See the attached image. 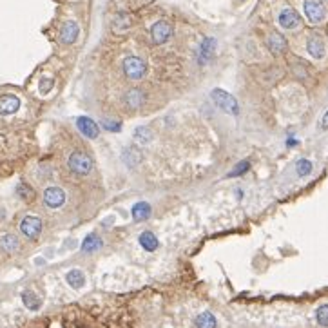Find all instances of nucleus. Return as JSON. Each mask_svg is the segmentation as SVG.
Here are the masks:
<instances>
[{"label": "nucleus", "instance_id": "nucleus-8", "mask_svg": "<svg viewBox=\"0 0 328 328\" xmlns=\"http://www.w3.org/2000/svg\"><path fill=\"white\" fill-rule=\"evenodd\" d=\"M44 203L49 209H58L66 203V192L60 187H48L44 191Z\"/></svg>", "mask_w": 328, "mask_h": 328}, {"label": "nucleus", "instance_id": "nucleus-20", "mask_svg": "<svg viewBox=\"0 0 328 328\" xmlns=\"http://www.w3.org/2000/svg\"><path fill=\"white\" fill-rule=\"evenodd\" d=\"M102 248V239L98 238L96 234H89L87 238L83 239L82 243V250L83 252H96Z\"/></svg>", "mask_w": 328, "mask_h": 328}, {"label": "nucleus", "instance_id": "nucleus-26", "mask_svg": "<svg viewBox=\"0 0 328 328\" xmlns=\"http://www.w3.org/2000/svg\"><path fill=\"white\" fill-rule=\"evenodd\" d=\"M16 192H18V196H20L22 199H26V201H31L33 199V189L29 187L28 183H18V187H16Z\"/></svg>", "mask_w": 328, "mask_h": 328}, {"label": "nucleus", "instance_id": "nucleus-9", "mask_svg": "<svg viewBox=\"0 0 328 328\" xmlns=\"http://www.w3.org/2000/svg\"><path fill=\"white\" fill-rule=\"evenodd\" d=\"M76 127H78V131L82 132L83 136L89 138V140H95V138H98V134H100V127H98V123L93 122V120L87 118V116L76 118Z\"/></svg>", "mask_w": 328, "mask_h": 328}, {"label": "nucleus", "instance_id": "nucleus-30", "mask_svg": "<svg viewBox=\"0 0 328 328\" xmlns=\"http://www.w3.org/2000/svg\"><path fill=\"white\" fill-rule=\"evenodd\" d=\"M248 167H250V164H248L246 160H245V162H241V164H238L232 169V171L229 172V178H234V176H239V174H243V172L248 171Z\"/></svg>", "mask_w": 328, "mask_h": 328}, {"label": "nucleus", "instance_id": "nucleus-21", "mask_svg": "<svg viewBox=\"0 0 328 328\" xmlns=\"http://www.w3.org/2000/svg\"><path fill=\"white\" fill-rule=\"evenodd\" d=\"M214 48H216V40L214 38H205L203 44H201V49H199V62L205 64L209 58L214 53Z\"/></svg>", "mask_w": 328, "mask_h": 328}, {"label": "nucleus", "instance_id": "nucleus-19", "mask_svg": "<svg viewBox=\"0 0 328 328\" xmlns=\"http://www.w3.org/2000/svg\"><path fill=\"white\" fill-rule=\"evenodd\" d=\"M150 212H152V209H150L149 203L140 201V203L132 207V218L136 219V221H144V219H147L150 216Z\"/></svg>", "mask_w": 328, "mask_h": 328}, {"label": "nucleus", "instance_id": "nucleus-28", "mask_svg": "<svg viewBox=\"0 0 328 328\" xmlns=\"http://www.w3.org/2000/svg\"><path fill=\"white\" fill-rule=\"evenodd\" d=\"M102 127L105 131H111V132H118V131H122V122L107 118V120H102Z\"/></svg>", "mask_w": 328, "mask_h": 328}, {"label": "nucleus", "instance_id": "nucleus-7", "mask_svg": "<svg viewBox=\"0 0 328 328\" xmlns=\"http://www.w3.org/2000/svg\"><path fill=\"white\" fill-rule=\"evenodd\" d=\"M20 232L29 239H36L42 232V219L36 216H26L20 221Z\"/></svg>", "mask_w": 328, "mask_h": 328}, {"label": "nucleus", "instance_id": "nucleus-23", "mask_svg": "<svg viewBox=\"0 0 328 328\" xmlns=\"http://www.w3.org/2000/svg\"><path fill=\"white\" fill-rule=\"evenodd\" d=\"M216 317L211 314V312H201V314L196 317V327L198 328H216Z\"/></svg>", "mask_w": 328, "mask_h": 328}, {"label": "nucleus", "instance_id": "nucleus-13", "mask_svg": "<svg viewBox=\"0 0 328 328\" xmlns=\"http://www.w3.org/2000/svg\"><path fill=\"white\" fill-rule=\"evenodd\" d=\"M267 46H268V49L272 51L274 55H281V53L287 49V40H285V36H283V34L272 33L270 36H268Z\"/></svg>", "mask_w": 328, "mask_h": 328}, {"label": "nucleus", "instance_id": "nucleus-24", "mask_svg": "<svg viewBox=\"0 0 328 328\" xmlns=\"http://www.w3.org/2000/svg\"><path fill=\"white\" fill-rule=\"evenodd\" d=\"M134 140H136L138 144H142V145H147L152 142V131L149 129V127H136L134 129Z\"/></svg>", "mask_w": 328, "mask_h": 328}, {"label": "nucleus", "instance_id": "nucleus-3", "mask_svg": "<svg viewBox=\"0 0 328 328\" xmlns=\"http://www.w3.org/2000/svg\"><path fill=\"white\" fill-rule=\"evenodd\" d=\"M303 11H305L310 24H321L327 18V6H325L323 0H305Z\"/></svg>", "mask_w": 328, "mask_h": 328}, {"label": "nucleus", "instance_id": "nucleus-27", "mask_svg": "<svg viewBox=\"0 0 328 328\" xmlns=\"http://www.w3.org/2000/svg\"><path fill=\"white\" fill-rule=\"evenodd\" d=\"M315 319H317V323H319L321 327L328 328V305H321V307L317 308V312H315Z\"/></svg>", "mask_w": 328, "mask_h": 328}, {"label": "nucleus", "instance_id": "nucleus-18", "mask_svg": "<svg viewBox=\"0 0 328 328\" xmlns=\"http://www.w3.org/2000/svg\"><path fill=\"white\" fill-rule=\"evenodd\" d=\"M18 246H20V241L13 234H4L0 238V248L4 252H15V250H18Z\"/></svg>", "mask_w": 328, "mask_h": 328}, {"label": "nucleus", "instance_id": "nucleus-1", "mask_svg": "<svg viewBox=\"0 0 328 328\" xmlns=\"http://www.w3.org/2000/svg\"><path fill=\"white\" fill-rule=\"evenodd\" d=\"M211 98H212V102L216 103L223 113L230 115V116H238L239 115L238 100H236L230 93H227V91H223V89H212Z\"/></svg>", "mask_w": 328, "mask_h": 328}, {"label": "nucleus", "instance_id": "nucleus-17", "mask_svg": "<svg viewBox=\"0 0 328 328\" xmlns=\"http://www.w3.org/2000/svg\"><path fill=\"white\" fill-rule=\"evenodd\" d=\"M138 241H140V245L144 246L147 252H152V250H156L158 248V238L150 232V230H145V232L140 234Z\"/></svg>", "mask_w": 328, "mask_h": 328}, {"label": "nucleus", "instance_id": "nucleus-10", "mask_svg": "<svg viewBox=\"0 0 328 328\" xmlns=\"http://www.w3.org/2000/svg\"><path fill=\"white\" fill-rule=\"evenodd\" d=\"M78 34H80V28H78V24L75 20L64 22V26L60 29V42L66 44V46H71V44L76 42Z\"/></svg>", "mask_w": 328, "mask_h": 328}, {"label": "nucleus", "instance_id": "nucleus-14", "mask_svg": "<svg viewBox=\"0 0 328 328\" xmlns=\"http://www.w3.org/2000/svg\"><path fill=\"white\" fill-rule=\"evenodd\" d=\"M145 102V95L142 89H129L127 91V95H125V103L129 105L131 109H138V107H142Z\"/></svg>", "mask_w": 328, "mask_h": 328}, {"label": "nucleus", "instance_id": "nucleus-2", "mask_svg": "<svg viewBox=\"0 0 328 328\" xmlns=\"http://www.w3.org/2000/svg\"><path fill=\"white\" fill-rule=\"evenodd\" d=\"M69 169L78 174V176H85L93 171V160H91L89 154H85L82 150H75L71 156H69Z\"/></svg>", "mask_w": 328, "mask_h": 328}, {"label": "nucleus", "instance_id": "nucleus-12", "mask_svg": "<svg viewBox=\"0 0 328 328\" xmlns=\"http://www.w3.org/2000/svg\"><path fill=\"white\" fill-rule=\"evenodd\" d=\"M18 109H20V100H18L15 95L0 96V115H2V116L15 115Z\"/></svg>", "mask_w": 328, "mask_h": 328}, {"label": "nucleus", "instance_id": "nucleus-31", "mask_svg": "<svg viewBox=\"0 0 328 328\" xmlns=\"http://www.w3.org/2000/svg\"><path fill=\"white\" fill-rule=\"evenodd\" d=\"M321 127L323 129H328V111L325 113V116H323V120H321Z\"/></svg>", "mask_w": 328, "mask_h": 328}, {"label": "nucleus", "instance_id": "nucleus-4", "mask_svg": "<svg viewBox=\"0 0 328 328\" xmlns=\"http://www.w3.org/2000/svg\"><path fill=\"white\" fill-rule=\"evenodd\" d=\"M123 73L129 80H142L147 75V64L138 56H127L123 60Z\"/></svg>", "mask_w": 328, "mask_h": 328}, {"label": "nucleus", "instance_id": "nucleus-15", "mask_svg": "<svg viewBox=\"0 0 328 328\" xmlns=\"http://www.w3.org/2000/svg\"><path fill=\"white\" fill-rule=\"evenodd\" d=\"M122 160L129 169H132V167H136V165L142 162V154H140V150H138L136 147H127V149L123 150Z\"/></svg>", "mask_w": 328, "mask_h": 328}, {"label": "nucleus", "instance_id": "nucleus-22", "mask_svg": "<svg viewBox=\"0 0 328 328\" xmlns=\"http://www.w3.org/2000/svg\"><path fill=\"white\" fill-rule=\"evenodd\" d=\"M22 301H24V305H26L29 310H38V308L42 307V299L34 294V292H31V290L22 292Z\"/></svg>", "mask_w": 328, "mask_h": 328}, {"label": "nucleus", "instance_id": "nucleus-25", "mask_svg": "<svg viewBox=\"0 0 328 328\" xmlns=\"http://www.w3.org/2000/svg\"><path fill=\"white\" fill-rule=\"evenodd\" d=\"M295 172H297V176L299 178H305V176H308L310 172H312V162L310 160H299L297 164H295Z\"/></svg>", "mask_w": 328, "mask_h": 328}, {"label": "nucleus", "instance_id": "nucleus-5", "mask_svg": "<svg viewBox=\"0 0 328 328\" xmlns=\"http://www.w3.org/2000/svg\"><path fill=\"white\" fill-rule=\"evenodd\" d=\"M307 51L315 60H321L327 55V42L323 38L321 33H312L307 40Z\"/></svg>", "mask_w": 328, "mask_h": 328}, {"label": "nucleus", "instance_id": "nucleus-16", "mask_svg": "<svg viewBox=\"0 0 328 328\" xmlns=\"http://www.w3.org/2000/svg\"><path fill=\"white\" fill-rule=\"evenodd\" d=\"M66 281H67L69 287L73 288H82L85 285V276H83L82 270H78V268H73V270H69L66 274Z\"/></svg>", "mask_w": 328, "mask_h": 328}, {"label": "nucleus", "instance_id": "nucleus-29", "mask_svg": "<svg viewBox=\"0 0 328 328\" xmlns=\"http://www.w3.org/2000/svg\"><path fill=\"white\" fill-rule=\"evenodd\" d=\"M53 85H55V82H53V78H48V76H44V78H40V83H38V89H40L42 95H46V93H49V91L53 89Z\"/></svg>", "mask_w": 328, "mask_h": 328}, {"label": "nucleus", "instance_id": "nucleus-11", "mask_svg": "<svg viewBox=\"0 0 328 328\" xmlns=\"http://www.w3.org/2000/svg\"><path fill=\"white\" fill-rule=\"evenodd\" d=\"M278 20H279V26L283 29H295V28H299L301 16L297 15V11L287 7V9H283L279 13V18H278Z\"/></svg>", "mask_w": 328, "mask_h": 328}, {"label": "nucleus", "instance_id": "nucleus-6", "mask_svg": "<svg viewBox=\"0 0 328 328\" xmlns=\"http://www.w3.org/2000/svg\"><path fill=\"white\" fill-rule=\"evenodd\" d=\"M150 36H152V42L160 46V44H165L172 36V26L167 20H158L152 28H150Z\"/></svg>", "mask_w": 328, "mask_h": 328}]
</instances>
